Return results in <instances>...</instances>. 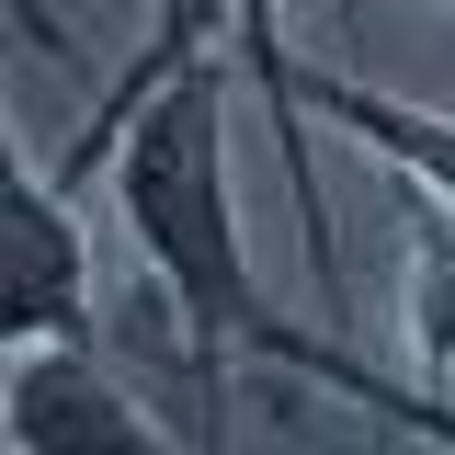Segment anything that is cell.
<instances>
[{
  "label": "cell",
  "mask_w": 455,
  "mask_h": 455,
  "mask_svg": "<svg viewBox=\"0 0 455 455\" xmlns=\"http://www.w3.org/2000/svg\"><path fill=\"white\" fill-rule=\"evenodd\" d=\"M114 205H125V239L137 262L160 274L171 319L194 341V387L217 398L228 364H274L296 387L341 398V410H376L387 433H421V444H455V398L444 387H398L376 376L341 319H284L251 251H239V194H228V46H194L160 68V92L125 114L114 137Z\"/></svg>",
  "instance_id": "1"
},
{
  "label": "cell",
  "mask_w": 455,
  "mask_h": 455,
  "mask_svg": "<svg viewBox=\"0 0 455 455\" xmlns=\"http://www.w3.org/2000/svg\"><path fill=\"white\" fill-rule=\"evenodd\" d=\"M0 331L12 341H103L92 319V228L68 205V171L0 148Z\"/></svg>",
  "instance_id": "2"
},
{
  "label": "cell",
  "mask_w": 455,
  "mask_h": 455,
  "mask_svg": "<svg viewBox=\"0 0 455 455\" xmlns=\"http://www.w3.org/2000/svg\"><path fill=\"white\" fill-rule=\"evenodd\" d=\"M0 433L12 455H68V444H103V455H160L171 421L114 376L103 341H12V376H0Z\"/></svg>",
  "instance_id": "3"
},
{
  "label": "cell",
  "mask_w": 455,
  "mask_h": 455,
  "mask_svg": "<svg viewBox=\"0 0 455 455\" xmlns=\"http://www.w3.org/2000/svg\"><path fill=\"white\" fill-rule=\"evenodd\" d=\"M160 12H205L228 35V57H239V80L262 92V125H274V160H284V194H296V239H307V262H319V307L331 319H353L341 307V251H331V194H319V103H307V68H296V46H284V0H160Z\"/></svg>",
  "instance_id": "4"
},
{
  "label": "cell",
  "mask_w": 455,
  "mask_h": 455,
  "mask_svg": "<svg viewBox=\"0 0 455 455\" xmlns=\"http://www.w3.org/2000/svg\"><path fill=\"white\" fill-rule=\"evenodd\" d=\"M307 103L331 114L341 137H364L387 171H410V182H433L455 205V114H433V103H410V92H376V80H353V68H319L307 80Z\"/></svg>",
  "instance_id": "5"
},
{
  "label": "cell",
  "mask_w": 455,
  "mask_h": 455,
  "mask_svg": "<svg viewBox=\"0 0 455 455\" xmlns=\"http://www.w3.org/2000/svg\"><path fill=\"white\" fill-rule=\"evenodd\" d=\"M398 319L421 353V387L455 398V205L433 182H410V296H398Z\"/></svg>",
  "instance_id": "6"
}]
</instances>
